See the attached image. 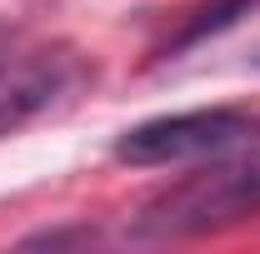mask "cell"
<instances>
[{
    "instance_id": "obj_2",
    "label": "cell",
    "mask_w": 260,
    "mask_h": 254,
    "mask_svg": "<svg viewBox=\"0 0 260 254\" xmlns=\"http://www.w3.org/2000/svg\"><path fill=\"white\" fill-rule=\"evenodd\" d=\"M260 140V115L245 110H185V115H155L140 120L135 130H125L115 140V159L125 164H180V159H205L225 155Z\"/></svg>"
},
{
    "instance_id": "obj_4",
    "label": "cell",
    "mask_w": 260,
    "mask_h": 254,
    "mask_svg": "<svg viewBox=\"0 0 260 254\" xmlns=\"http://www.w3.org/2000/svg\"><path fill=\"white\" fill-rule=\"evenodd\" d=\"M0 40H5V30H0Z\"/></svg>"
},
{
    "instance_id": "obj_1",
    "label": "cell",
    "mask_w": 260,
    "mask_h": 254,
    "mask_svg": "<svg viewBox=\"0 0 260 254\" xmlns=\"http://www.w3.org/2000/svg\"><path fill=\"white\" fill-rule=\"evenodd\" d=\"M250 215H260V150L210 164L190 180L160 190L135 215V234L140 239H190V234L240 224Z\"/></svg>"
},
{
    "instance_id": "obj_3",
    "label": "cell",
    "mask_w": 260,
    "mask_h": 254,
    "mask_svg": "<svg viewBox=\"0 0 260 254\" xmlns=\"http://www.w3.org/2000/svg\"><path fill=\"white\" fill-rule=\"evenodd\" d=\"M70 80V60L55 50H35L20 55L15 65L0 70V135L20 130L25 120H35L40 110H50V100L65 90Z\"/></svg>"
}]
</instances>
